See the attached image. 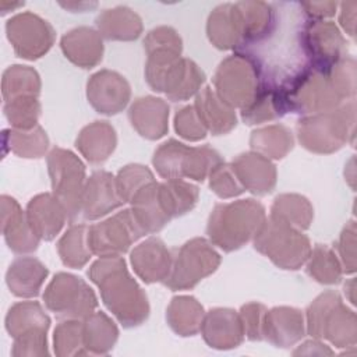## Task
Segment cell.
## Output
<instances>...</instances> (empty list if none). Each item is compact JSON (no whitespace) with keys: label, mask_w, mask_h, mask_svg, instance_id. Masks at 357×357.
<instances>
[{"label":"cell","mask_w":357,"mask_h":357,"mask_svg":"<svg viewBox=\"0 0 357 357\" xmlns=\"http://www.w3.org/2000/svg\"><path fill=\"white\" fill-rule=\"evenodd\" d=\"M286 113L287 109L280 88L265 82L254 100L240 112L241 120L248 126L272 121L284 116Z\"/></svg>","instance_id":"obj_34"},{"label":"cell","mask_w":357,"mask_h":357,"mask_svg":"<svg viewBox=\"0 0 357 357\" xmlns=\"http://www.w3.org/2000/svg\"><path fill=\"white\" fill-rule=\"evenodd\" d=\"M262 84L264 81L257 67L238 52L226 57L213 75L215 92L233 109L247 107L259 92Z\"/></svg>","instance_id":"obj_9"},{"label":"cell","mask_w":357,"mask_h":357,"mask_svg":"<svg viewBox=\"0 0 357 357\" xmlns=\"http://www.w3.org/2000/svg\"><path fill=\"white\" fill-rule=\"evenodd\" d=\"M145 52L156 50V49H172V50H183V40L177 31L172 26L162 25L156 26L148 32L144 39Z\"/></svg>","instance_id":"obj_53"},{"label":"cell","mask_w":357,"mask_h":357,"mask_svg":"<svg viewBox=\"0 0 357 357\" xmlns=\"http://www.w3.org/2000/svg\"><path fill=\"white\" fill-rule=\"evenodd\" d=\"M53 344L54 353L59 357L85 356L82 322H79V319H66L60 322L54 329Z\"/></svg>","instance_id":"obj_46"},{"label":"cell","mask_w":357,"mask_h":357,"mask_svg":"<svg viewBox=\"0 0 357 357\" xmlns=\"http://www.w3.org/2000/svg\"><path fill=\"white\" fill-rule=\"evenodd\" d=\"M24 6V3H7V1H1L0 3V10H1V14H6V13H8V8L10 10H14V8H17V7H22Z\"/></svg>","instance_id":"obj_59"},{"label":"cell","mask_w":357,"mask_h":357,"mask_svg":"<svg viewBox=\"0 0 357 357\" xmlns=\"http://www.w3.org/2000/svg\"><path fill=\"white\" fill-rule=\"evenodd\" d=\"M356 102L349 100L339 107L304 116L297 123V138L310 152L328 155L354 141Z\"/></svg>","instance_id":"obj_3"},{"label":"cell","mask_w":357,"mask_h":357,"mask_svg":"<svg viewBox=\"0 0 357 357\" xmlns=\"http://www.w3.org/2000/svg\"><path fill=\"white\" fill-rule=\"evenodd\" d=\"M206 35L209 42L220 50H236L241 45V32L234 3L219 4L212 10L206 21Z\"/></svg>","instance_id":"obj_30"},{"label":"cell","mask_w":357,"mask_h":357,"mask_svg":"<svg viewBox=\"0 0 357 357\" xmlns=\"http://www.w3.org/2000/svg\"><path fill=\"white\" fill-rule=\"evenodd\" d=\"M26 218L40 240H53L68 219L63 204L49 192L38 194L26 205Z\"/></svg>","instance_id":"obj_23"},{"label":"cell","mask_w":357,"mask_h":357,"mask_svg":"<svg viewBox=\"0 0 357 357\" xmlns=\"http://www.w3.org/2000/svg\"><path fill=\"white\" fill-rule=\"evenodd\" d=\"M188 145L170 138L158 146L153 153L152 165L158 174L166 180L183 178V162Z\"/></svg>","instance_id":"obj_43"},{"label":"cell","mask_w":357,"mask_h":357,"mask_svg":"<svg viewBox=\"0 0 357 357\" xmlns=\"http://www.w3.org/2000/svg\"><path fill=\"white\" fill-rule=\"evenodd\" d=\"M307 273L321 284H337L342 279V264L332 248L315 244L307 258Z\"/></svg>","instance_id":"obj_42"},{"label":"cell","mask_w":357,"mask_h":357,"mask_svg":"<svg viewBox=\"0 0 357 357\" xmlns=\"http://www.w3.org/2000/svg\"><path fill=\"white\" fill-rule=\"evenodd\" d=\"M220 254L204 237H194L173 254L170 273L163 282L170 290H188L212 275L220 265Z\"/></svg>","instance_id":"obj_7"},{"label":"cell","mask_w":357,"mask_h":357,"mask_svg":"<svg viewBox=\"0 0 357 357\" xmlns=\"http://www.w3.org/2000/svg\"><path fill=\"white\" fill-rule=\"evenodd\" d=\"M88 276L99 287L106 308L124 328H135L146 321L148 297L130 275L121 255L99 257L91 265Z\"/></svg>","instance_id":"obj_1"},{"label":"cell","mask_w":357,"mask_h":357,"mask_svg":"<svg viewBox=\"0 0 357 357\" xmlns=\"http://www.w3.org/2000/svg\"><path fill=\"white\" fill-rule=\"evenodd\" d=\"M6 331L11 337L35 328H50V318L38 301H20L10 307L6 315Z\"/></svg>","instance_id":"obj_39"},{"label":"cell","mask_w":357,"mask_h":357,"mask_svg":"<svg viewBox=\"0 0 357 357\" xmlns=\"http://www.w3.org/2000/svg\"><path fill=\"white\" fill-rule=\"evenodd\" d=\"M98 32L107 40H135L142 33V20L127 6L103 10L96 17Z\"/></svg>","instance_id":"obj_29"},{"label":"cell","mask_w":357,"mask_h":357,"mask_svg":"<svg viewBox=\"0 0 357 357\" xmlns=\"http://www.w3.org/2000/svg\"><path fill=\"white\" fill-rule=\"evenodd\" d=\"M204 317V307L192 296L173 297L166 310V319L170 329L183 337L201 332Z\"/></svg>","instance_id":"obj_32"},{"label":"cell","mask_w":357,"mask_h":357,"mask_svg":"<svg viewBox=\"0 0 357 357\" xmlns=\"http://www.w3.org/2000/svg\"><path fill=\"white\" fill-rule=\"evenodd\" d=\"M337 257L344 273L356 272V223L349 220L336 243Z\"/></svg>","instance_id":"obj_52"},{"label":"cell","mask_w":357,"mask_h":357,"mask_svg":"<svg viewBox=\"0 0 357 357\" xmlns=\"http://www.w3.org/2000/svg\"><path fill=\"white\" fill-rule=\"evenodd\" d=\"M124 204L121 199L116 177L106 170L93 172L85 181L82 194V216L86 220L99 219Z\"/></svg>","instance_id":"obj_15"},{"label":"cell","mask_w":357,"mask_h":357,"mask_svg":"<svg viewBox=\"0 0 357 357\" xmlns=\"http://www.w3.org/2000/svg\"><path fill=\"white\" fill-rule=\"evenodd\" d=\"M230 165L245 191L266 195L276 185V166L261 153L244 152L236 156Z\"/></svg>","instance_id":"obj_19"},{"label":"cell","mask_w":357,"mask_h":357,"mask_svg":"<svg viewBox=\"0 0 357 357\" xmlns=\"http://www.w3.org/2000/svg\"><path fill=\"white\" fill-rule=\"evenodd\" d=\"M234 7L241 32V45L237 49L258 42L272 26L275 18L273 3L238 1L234 3Z\"/></svg>","instance_id":"obj_28"},{"label":"cell","mask_w":357,"mask_h":357,"mask_svg":"<svg viewBox=\"0 0 357 357\" xmlns=\"http://www.w3.org/2000/svg\"><path fill=\"white\" fill-rule=\"evenodd\" d=\"M356 10H357V3L356 1H343V3H340L339 22L351 39L356 38Z\"/></svg>","instance_id":"obj_55"},{"label":"cell","mask_w":357,"mask_h":357,"mask_svg":"<svg viewBox=\"0 0 357 357\" xmlns=\"http://www.w3.org/2000/svg\"><path fill=\"white\" fill-rule=\"evenodd\" d=\"M116 145V130L105 120H96L85 126L75 139L77 149L92 165L105 163L114 152Z\"/></svg>","instance_id":"obj_26"},{"label":"cell","mask_w":357,"mask_h":357,"mask_svg":"<svg viewBox=\"0 0 357 357\" xmlns=\"http://www.w3.org/2000/svg\"><path fill=\"white\" fill-rule=\"evenodd\" d=\"M47 268L35 257L15 258L7 269L6 283L8 290L21 298L36 297L47 278Z\"/></svg>","instance_id":"obj_25"},{"label":"cell","mask_w":357,"mask_h":357,"mask_svg":"<svg viewBox=\"0 0 357 357\" xmlns=\"http://www.w3.org/2000/svg\"><path fill=\"white\" fill-rule=\"evenodd\" d=\"M89 105L100 114L113 116L126 109L131 98L127 79L112 70H100L92 74L86 82Z\"/></svg>","instance_id":"obj_14"},{"label":"cell","mask_w":357,"mask_h":357,"mask_svg":"<svg viewBox=\"0 0 357 357\" xmlns=\"http://www.w3.org/2000/svg\"><path fill=\"white\" fill-rule=\"evenodd\" d=\"M145 234L131 209H123L106 220L88 226V244L98 257L121 255Z\"/></svg>","instance_id":"obj_11"},{"label":"cell","mask_w":357,"mask_h":357,"mask_svg":"<svg viewBox=\"0 0 357 357\" xmlns=\"http://www.w3.org/2000/svg\"><path fill=\"white\" fill-rule=\"evenodd\" d=\"M60 47L77 67L93 68L103 59L102 35L91 26H78L63 35Z\"/></svg>","instance_id":"obj_24"},{"label":"cell","mask_w":357,"mask_h":357,"mask_svg":"<svg viewBox=\"0 0 357 357\" xmlns=\"http://www.w3.org/2000/svg\"><path fill=\"white\" fill-rule=\"evenodd\" d=\"M279 88L287 113L310 116L333 110L344 102L333 85L329 71L322 73L311 67Z\"/></svg>","instance_id":"obj_5"},{"label":"cell","mask_w":357,"mask_h":357,"mask_svg":"<svg viewBox=\"0 0 357 357\" xmlns=\"http://www.w3.org/2000/svg\"><path fill=\"white\" fill-rule=\"evenodd\" d=\"M201 333L205 343L218 350H230L241 344L244 329L240 315L231 308H213L204 317Z\"/></svg>","instance_id":"obj_18"},{"label":"cell","mask_w":357,"mask_h":357,"mask_svg":"<svg viewBox=\"0 0 357 357\" xmlns=\"http://www.w3.org/2000/svg\"><path fill=\"white\" fill-rule=\"evenodd\" d=\"M266 307L261 303H247L240 308V319L244 329V336L248 340H264V318Z\"/></svg>","instance_id":"obj_51"},{"label":"cell","mask_w":357,"mask_h":357,"mask_svg":"<svg viewBox=\"0 0 357 357\" xmlns=\"http://www.w3.org/2000/svg\"><path fill=\"white\" fill-rule=\"evenodd\" d=\"M57 252L61 262L73 269L88 264L92 251L88 244V226L82 223L70 225L57 243Z\"/></svg>","instance_id":"obj_38"},{"label":"cell","mask_w":357,"mask_h":357,"mask_svg":"<svg viewBox=\"0 0 357 357\" xmlns=\"http://www.w3.org/2000/svg\"><path fill=\"white\" fill-rule=\"evenodd\" d=\"M252 243L258 252L286 271L300 269L312 248L310 238L301 230L271 218L265 220Z\"/></svg>","instance_id":"obj_6"},{"label":"cell","mask_w":357,"mask_h":357,"mask_svg":"<svg viewBox=\"0 0 357 357\" xmlns=\"http://www.w3.org/2000/svg\"><path fill=\"white\" fill-rule=\"evenodd\" d=\"M46 160L52 194L63 204L68 219L74 222L82 211L85 165L74 152L59 146L47 153Z\"/></svg>","instance_id":"obj_8"},{"label":"cell","mask_w":357,"mask_h":357,"mask_svg":"<svg viewBox=\"0 0 357 357\" xmlns=\"http://www.w3.org/2000/svg\"><path fill=\"white\" fill-rule=\"evenodd\" d=\"M198 197V187L181 178H170L158 184V201L169 219L190 212L197 205Z\"/></svg>","instance_id":"obj_31"},{"label":"cell","mask_w":357,"mask_h":357,"mask_svg":"<svg viewBox=\"0 0 357 357\" xmlns=\"http://www.w3.org/2000/svg\"><path fill=\"white\" fill-rule=\"evenodd\" d=\"M40 77L29 66L14 64L4 70L1 78V95L4 102L21 96H39Z\"/></svg>","instance_id":"obj_40"},{"label":"cell","mask_w":357,"mask_h":357,"mask_svg":"<svg viewBox=\"0 0 357 357\" xmlns=\"http://www.w3.org/2000/svg\"><path fill=\"white\" fill-rule=\"evenodd\" d=\"M152 181H155L153 173L146 166L138 163L124 166L116 176L117 191L124 204L130 202L139 190Z\"/></svg>","instance_id":"obj_47"},{"label":"cell","mask_w":357,"mask_h":357,"mask_svg":"<svg viewBox=\"0 0 357 357\" xmlns=\"http://www.w3.org/2000/svg\"><path fill=\"white\" fill-rule=\"evenodd\" d=\"M307 332L314 339H325L335 347H354L357 342V318L342 297L326 290L307 308Z\"/></svg>","instance_id":"obj_4"},{"label":"cell","mask_w":357,"mask_h":357,"mask_svg":"<svg viewBox=\"0 0 357 357\" xmlns=\"http://www.w3.org/2000/svg\"><path fill=\"white\" fill-rule=\"evenodd\" d=\"M266 219L265 206L252 198L216 204L208 219L206 234L213 245L231 252L254 240Z\"/></svg>","instance_id":"obj_2"},{"label":"cell","mask_w":357,"mask_h":357,"mask_svg":"<svg viewBox=\"0 0 357 357\" xmlns=\"http://www.w3.org/2000/svg\"><path fill=\"white\" fill-rule=\"evenodd\" d=\"M250 146L268 159H283L294 146L291 131L283 124H272L251 132Z\"/></svg>","instance_id":"obj_36"},{"label":"cell","mask_w":357,"mask_h":357,"mask_svg":"<svg viewBox=\"0 0 357 357\" xmlns=\"http://www.w3.org/2000/svg\"><path fill=\"white\" fill-rule=\"evenodd\" d=\"M86 354H107L119 339V328L102 311H95L82 322Z\"/></svg>","instance_id":"obj_35"},{"label":"cell","mask_w":357,"mask_h":357,"mask_svg":"<svg viewBox=\"0 0 357 357\" xmlns=\"http://www.w3.org/2000/svg\"><path fill=\"white\" fill-rule=\"evenodd\" d=\"M4 116L15 130H32L38 126L40 103L36 96H21L4 102Z\"/></svg>","instance_id":"obj_45"},{"label":"cell","mask_w":357,"mask_h":357,"mask_svg":"<svg viewBox=\"0 0 357 357\" xmlns=\"http://www.w3.org/2000/svg\"><path fill=\"white\" fill-rule=\"evenodd\" d=\"M303 43L310 67L317 71L326 73L347 57V40L332 21L307 18Z\"/></svg>","instance_id":"obj_13"},{"label":"cell","mask_w":357,"mask_h":357,"mask_svg":"<svg viewBox=\"0 0 357 357\" xmlns=\"http://www.w3.org/2000/svg\"><path fill=\"white\" fill-rule=\"evenodd\" d=\"M1 233L8 248L15 254H29L38 250L40 238L31 227L26 213L8 195H1Z\"/></svg>","instance_id":"obj_16"},{"label":"cell","mask_w":357,"mask_h":357,"mask_svg":"<svg viewBox=\"0 0 357 357\" xmlns=\"http://www.w3.org/2000/svg\"><path fill=\"white\" fill-rule=\"evenodd\" d=\"M343 289H344V294H346V297L349 298V301H350L351 304H356V297H354V290H356V280H354V278L349 279V280L344 283Z\"/></svg>","instance_id":"obj_57"},{"label":"cell","mask_w":357,"mask_h":357,"mask_svg":"<svg viewBox=\"0 0 357 357\" xmlns=\"http://www.w3.org/2000/svg\"><path fill=\"white\" fill-rule=\"evenodd\" d=\"M3 137L4 145L14 155L25 159L42 158L49 148L47 134L39 124L32 130H4Z\"/></svg>","instance_id":"obj_41"},{"label":"cell","mask_w":357,"mask_h":357,"mask_svg":"<svg viewBox=\"0 0 357 357\" xmlns=\"http://www.w3.org/2000/svg\"><path fill=\"white\" fill-rule=\"evenodd\" d=\"M176 132L187 141H199L206 137V127L201 121L194 106H184L174 116Z\"/></svg>","instance_id":"obj_50"},{"label":"cell","mask_w":357,"mask_h":357,"mask_svg":"<svg viewBox=\"0 0 357 357\" xmlns=\"http://www.w3.org/2000/svg\"><path fill=\"white\" fill-rule=\"evenodd\" d=\"M194 107L212 135H223L237 124L236 112L211 88L205 86L195 95Z\"/></svg>","instance_id":"obj_27"},{"label":"cell","mask_w":357,"mask_h":357,"mask_svg":"<svg viewBox=\"0 0 357 357\" xmlns=\"http://www.w3.org/2000/svg\"><path fill=\"white\" fill-rule=\"evenodd\" d=\"M128 120L134 130L144 138L155 141L169 130V105L156 96H142L128 109Z\"/></svg>","instance_id":"obj_20"},{"label":"cell","mask_w":357,"mask_h":357,"mask_svg":"<svg viewBox=\"0 0 357 357\" xmlns=\"http://www.w3.org/2000/svg\"><path fill=\"white\" fill-rule=\"evenodd\" d=\"M130 261L137 276L151 284L165 282L170 273L173 254L158 237H149L130 254Z\"/></svg>","instance_id":"obj_17"},{"label":"cell","mask_w":357,"mask_h":357,"mask_svg":"<svg viewBox=\"0 0 357 357\" xmlns=\"http://www.w3.org/2000/svg\"><path fill=\"white\" fill-rule=\"evenodd\" d=\"M158 184L156 180L149 183L130 201V209L146 234L160 231L170 222L158 201Z\"/></svg>","instance_id":"obj_33"},{"label":"cell","mask_w":357,"mask_h":357,"mask_svg":"<svg viewBox=\"0 0 357 357\" xmlns=\"http://www.w3.org/2000/svg\"><path fill=\"white\" fill-rule=\"evenodd\" d=\"M269 218L303 231L311 226L314 208L304 195L280 194L273 199Z\"/></svg>","instance_id":"obj_37"},{"label":"cell","mask_w":357,"mask_h":357,"mask_svg":"<svg viewBox=\"0 0 357 357\" xmlns=\"http://www.w3.org/2000/svg\"><path fill=\"white\" fill-rule=\"evenodd\" d=\"M294 356H298V354H318V356H332L333 354V350H331L326 344H324L322 342H319V339H314V340H307L304 342L300 347H297L294 351H293Z\"/></svg>","instance_id":"obj_56"},{"label":"cell","mask_w":357,"mask_h":357,"mask_svg":"<svg viewBox=\"0 0 357 357\" xmlns=\"http://www.w3.org/2000/svg\"><path fill=\"white\" fill-rule=\"evenodd\" d=\"M222 162L219 152L209 145L188 146L183 162V177L204 181Z\"/></svg>","instance_id":"obj_44"},{"label":"cell","mask_w":357,"mask_h":357,"mask_svg":"<svg viewBox=\"0 0 357 357\" xmlns=\"http://www.w3.org/2000/svg\"><path fill=\"white\" fill-rule=\"evenodd\" d=\"M6 33L15 54L25 60H38L45 56L56 38L52 24L31 11L11 17L6 22Z\"/></svg>","instance_id":"obj_12"},{"label":"cell","mask_w":357,"mask_h":357,"mask_svg":"<svg viewBox=\"0 0 357 357\" xmlns=\"http://www.w3.org/2000/svg\"><path fill=\"white\" fill-rule=\"evenodd\" d=\"M60 6L61 7H64V8H68V10H71L73 7H75V8H78L79 10V13H84L88 7L89 8H95L98 4L96 3H60ZM75 8L73 10V13H75Z\"/></svg>","instance_id":"obj_58"},{"label":"cell","mask_w":357,"mask_h":357,"mask_svg":"<svg viewBox=\"0 0 357 357\" xmlns=\"http://www.w3.org/2000/svg\"><path fill=\"white\" fill-rule=\"evenodd\" d=\"M47 331L46 328H35L14 337L11 354L14 357L22 356H46L47 350Z\"/></svg>","instance_id":"obj_49"},{"label":"cell","mask_w":357,"mask_h":357,"mask_svg":"<svg viewBox=\"0 0 357 357\" xmlns=\"http://www.w3.org/2000/svg\"><path fill=\"white\" fill-rule=\"evenodd\" d=\"M43 301L49 311L64 319H85L98 307V298L88 283L67 272L54 275L45 289Z\"/></svg>","instance_id":"obj_10"},{"label":"cell","mask_w":357,"mask_h":357,"mask_svg":"<svg viewBox=\"0 0 357 357\" xmlns=\"http://www.w3.org/2000/svg\"><path fill=\"white\" fill-rule=\"evenodd\" d=\"M209 177V187L211 190L223 199L237 197L243 194L245 190L240 184L237 176L230 163H219L208 176Z\"/></svg>","instance_id":"obj_48"},{"label":"cell","mask_w":357,"mask_h":357,"mask_svg":"<svg viewBox=\"0 0 357 357\" xmlns=\"http://www.w3.org/2000/svg\"><path fill=\"white\" fill-rule=\"evenodd\" d=\"M205 78V73L195 61L180 57L165 71L159 92H163L173 102H183L201 91Z\"/></svg>","instance_id":"obj_22"},{"label":"cell","mask_w":357,"mask_h":357,"mask_svg":"<svg viewBox=\"0 0 357 357\" xmlns=\"http://www.w3.org/2000/svg\"><path fill=\"white\" fill-rule=\"evenodd\" d=\"M300 6L308 20H324L335 15L339 4L336 1H310L300 3Z\"/></svg>","instance_id":"obj_54"},{"label":"cell","mask_w":357,"mask_h":357,"mask_svg":"<svg viewBox=\"0 0 357 357\" xmlns=\"http://www.w3.org/2000/svg\"><path fill=\"white\" fill-rule=\"evenodd\" d=\"M305 335L303 312L294 307H275L264 318V339L276 347L294 346Z\"/></svg>","instance_id":"obj_21"}]
</instances>
